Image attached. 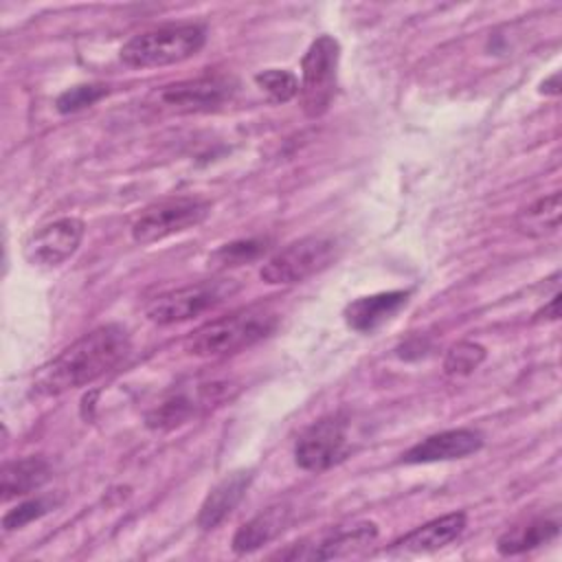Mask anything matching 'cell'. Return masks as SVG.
Masks as SVG:
<instances>
[{
    "mask_svg": "<svg viewBox=\"0 0 562 562\" xmlns=\"http://www.w3.org/2000/svg\"><path fill=\"white\" fill-rule=\"evenodd\" d=\"M130 347V334L123 325L94 327L35 371L33 393L48 397L92 384L116 369L127 358Z\"/></svg>",
    "mask_w": 562,
    "mask_h": 562,
    "instance_id": "6da1fadb",
    "label": "cell"
},
{
    "mask_svg": "<svg viewBox=\"0 0 562 562\" xmlns=\"http://www.w3.org/2000/svg\"><path fill=\"white\" fill-rule=\"evenodd\" d=\"M279 325V314L268 305H250L228 316L209 321L184 340V351L195 358H222L268 338Z\"/></svg>",
    "mask_w": 562,
    "mask_h": 562,
    "instance_id": "7a4b0ae2",
    "label": "cell"
},
{
    "mask_svg": "<svg viewBox=\"0 0 562 562\" xmlns=\"http://www.w3.org/2000/svg\"><path fill=\"white\" fill-rule=\"evenodd\" d=\"M206 31L200 24H167L143 31L121 46V61L130 68L180 64L200 53Z\"/></svg>",
    "mask_w": 562,
    "mask_h": 562,
    "instance_id": "3957f363",
    "label": "cell"
},
{
    "mask_svg": "<svg viewBox=\"0 0 562 562\" xmlns=\"http://www.w3.org/2000/svg\"><path fill=\"white\" fill-rule=\"evenodd\" d=\"M340 44L331 35H318L301 59V108L305 116L325 114L336 94Z\"/></svg>",
    "mask_w": 562,
    "mask_h": 562,
    "instance_id": "277c9868",
    "label": "cell"
},
{
    "mask_svg": "<svg viewBox=\"0 0 562 562\" xmlns=\"http://www.w3.org/2000/svg\"><path fill=\"white\" fill-rule=\"evenodd\" d=\"M338 257V241L327 235L301 237L277 255H272L259 270V277L270 285L301 283L325 270Z\"/></svg>",
    "mask_w": 562,
    "mask_h": 562,
    "instance_id": "5b68a950",
    "label": "cell"
},
{
    "mask_svg": "<svg viewBox=\"0 0 562 562\" xmlns=\"http://www.w3.org/2000/svg\"><path fill=\"white\" fill-rule=\"evenodd\" d=\"M237 290H239V283L235 279L198 281V283L176 288V290L154 296L147 303L145 314L156 325L182 323V321H189L193 316H200V314L222 305Z\"/></svg>",
    "mask_w": 562,
    "mask_h": 562,
    "instance_id": "8992f818",
    "label": "cell"
},
{
    "mask_svg": "<svg viewBox=\"0 0 562 562\" xmlns=\"http://www.w3.org/2000/svg\"><path fill=\"white\" fill-rule=\"evenodd\" d=\"M209 213L211 202L193 195H178L154 202L134 220L132 239L136 244H154L167 239L202 224Z\"/></svg>",
    "mask_w": 562,
    "mask_h": 562,
    "instance_id": "52a82bcc",
    "label": "cell"
},
{
    "mask_svg": "<svg viewBox=\"0 0 562 562\" xmlns=\"http://www.w3.org/2000/svg\"><path fill=\"white\" fill-rule=\"evenodd\" d=\"M378 540V525L371 520H356L347 525H336L318 536L305 538L292 544L288 551L279 553L283 560H340L356 558L369 551Z\"/></svg>",
    "mask_w": 562,
    "mask_h": 562,
    "instance_id": "ba28073f",
    "label": "cell"
},
{
    "mask_svg": "<svg viewBox=\"0 0 562 562\" xmlns=\"http://www.w3.org/2000/svg\"><path fill=\"white\" fill-rule=\"evenodd\" d=\"M349 422L342 413L325 415L303 430L294 446V461L301 470L325 472L347 454Z\"/></svg>",
    "mask_w": 562,
    "mask_h": 562,
    "instance_id": "9c48e42d",
    "label": "cell"
},
{
    "mask_svg": "<svg viewBox=\"0 0 562 562\" xmlns=\"http://www.w3.org/2000/svg\"><path fill=\"white\" fill-rule=\"evenodd\" d=\"M231 397H233L231 382H204V384H198L193 391H173L145 415V426L149 430H171L189 422L198 413L209 411Z\"/></svg>",
    "mask_w": 562,
    "mask_h": 562,
    "instance_id": "30bf717a",
    "label": "cell"
},
{
    "mask_svg": "<svg viewBox=\"0 0 562 562\" xmlns=\"http://www.w3.org/2000/svg\"><path fill=\"white\" fill-rule=\"evenodd\" d=\"M83 231L86 226L79 217H59L44 224L24 241V257L40 268L59 266L77 252Z\"/></svg>",
    "mask_w": 562,
    "mask_h": 562,
    "instance_id": "8fae6325",
    "label": "cell"
},
{
    "mask_svg": "<svg viewBox=\"0 0 562 562\" xmlns=\"http://www.w3.org/2000/svg\"><path fill=\"white\" fill-rule=\"evenodd\" d=\"M233 92L235 83L228 77H198L162 86L156 92V101L176 112H206L220 108Z\"/></svg>",
    "mask_w": 562,
    "mask_h": 562,
    "instance_id": "7c38bea8",
    "label": "cell"
},
{
    "mask_svg": "<svg viewBox=\"0 0 562 562\" xmlns=\"http://www.w3.org/2000/svg\"><path fill=\"white\" fill-rule=\"evenodd\" d=\"M483 446V435L472 428H452L428 435L402 454V463H437L463 459Z\"/></svg>",
    "mask_w": 562,
    "mask_h": 562,
    "instance_id": "4fadbf2b",
    "label": "cell"
},
{
    "mask_svg": "<svg viewBox=\"0 0 562 562\" xmlns=\"http://www.w3.org/2000/svg\"><path fill=\"white\" fill-rule=\"evenodd\" d=\"M463 529H465V514L452 512V514L439 516V518L408 531L400 540H395L391 547V553H402V555L432 553V551H439V549L448 547L450 542H454L463 533Z\"/></svg>",
    "mask_w": 562,
    "mask_h": 562,
    "instance_id": "5bb4252c",
    "label": "cell"
},
{
    "mask_svg": "<svg viewBox=\"0 0 562 562\" xmlns=\"http://www.w3.org/2000/svg\"><path fill=\"white\" fill-rule=\"evenodd\" d=\"M408 296H411L408 290H389V292L360 296L345 307L342 312L345 323L353 331L371 334L373 329L391 321L408 303Z\"/></svg>",
    "mask_w": 562,
    "mask_h": 562,
    "instance_id": "9a60e30c",
    "label": "cell"
},
{
    "mask_svg": "<svg viewBox=\"0 0 562 562\" xmlns=\"http://www.w3.org/2000/svg\"><path fill=\"white\" fill-rule=\"evenodd\" d=\"M252 472L250 470H237L226 474L204 498L200 512H198V527L209 531L215 529L226 516L233 514V509L241 503L246 490L250 487Z\"/></svg>",
    "mask_w": 562,
    "mask_h": 562,
    "instance_id": "2e32d148",
    "label": "cell"
},
{
    "mask_svg": "<svg viewBox=\"0 0 562 562\" xmlns=\"http://www.w3.org/2000/svg\"><path fill=\"white\" fill-rule=\"evenodd\" d=\"M290 522V507L288 505H272L261 509L257 516L246 520L233 536V551L244 555L261 549L263 544L272 542Z\"/></svg>",
    "mask_w": 562,
    "mask_h": 562,
    "instance_id": "e0dca14e",
    "label": "cell"
},
{
    "mask_svg": "<svg viewBox=\"0 0 562 562\" xmlns=\"http://www.w3.org/2000/svg\"><path fill=\"white\" fill-rule=\"evenodd\" d=\"M48 476H50V465L42 457H24V459L4 463L0 474L2 501L7 503L11 498H20L40 490L48 481Z\"/></svg>",
    "mask_w": 562,
    "mask_h": 562,
    "instance_id": "ac0fdd59",
    "label": "cell"
},
{
    "mask_svg": "<svg viewBox=\"0 0 562 562\" xmlns=\"http://www.w3.org/2000/svg\"><path fill=\"white\" fill-rule=\"evenodd\" d=\"M558 533H560V522L555 518L538 516L522 525L509 527L503 536H498L496 549L501 555H518L551 542Z\"/></svg>",
    "mask_w": 562,
    "mask_h": 562,
    "instance_id": "d6986e66",
    "label": "cell"
},
{
    "mask_svg": "<svg viewBox=\"0 0 562 562\" xmlns=\"http://www.w3.org/2000/svg\"><path fill=\"white\" fill-rule=\"evenodd\" d=\"M560 193L553 191L520 211L518 228L529 237L553 235L560 228Z\"/></svg>",
    "mask_w": 562,
    "mask_h": 562,
    "instance_id": "ffe728a7",
    "label": "cell"
},
{
    "mask_svg": "<svg viewBox=\"0 0 562 562\" xmlns=\"http://www.w3.org/2000/svg\"><path fill=\"white\" fill-rule=\"evenodd\" d=\"M266 250H268V239H263V237L237 239V241L220 246L209 257V263L213 268H220V270L222 268H235V266H244V263H250V261L259 259Z\"/></svg>",
    "mask_w": 562,
    "mask_h": 562,
    "instance_id": "44dd1931",
    "label": "cell"
},
{
    "mask_svg": "<svg viewBox=\"0 0 562 562\" xmlns=\"http://www.w3.org/2000/svg\"><path fill=\"white\" fill-rule=\"evenodd\" d=\"M485 360V347L479 342L461 340L446 351L443 371L448 375H468Z\"/></svg>",
    "mask_w": 562,
    "mask_h": 562,
    "instance_id": "7402d4cb",
    "label": "cell"
},
{
    "mask_svg": "<svg viewBox=\"0 0 562 562\" xmlns=\"http://www.w3.org/2000/svg\"><path fill=\"white\" fill-rule=\"evenodd\" d=\"M255 81L261 90H266L272 101L285 103L299 94V79L294 72L283 68H268L255 75Z\"/></svg>",
    "mask_w": 562,
    "mask_h": 562,
    "instance_id": "603a6c76",
    "label": "cell"
},
{
    "mask_svg": "<svg viewBox=\"0 0 562 562\" xmlns=\"http://www.w3.org/2000/svg\"><path fill=\"white\" fill-rule=\"evenodd\" d=\"M108 86L103 83H81V86H72L68 90H64L57 101H55V108L57 112L61 114H72V112H79L83 108H90L94 105L99 99H103L108 94Z\"/></svg>",
    "mask_w": 562,
    "mask_h": 562,
    "instance_id": "cb8c5ba5",
    "label": "cell"
},
{
    "mask_svg": "<svg viewBox=\"0 0 562 562\" xmlns=\"http://www.w3.org/2000/svg\"><path fill=\"white\" fill-rule=\"evenodd\" d=\"M53 507H55V501H50L48 496L29 498V501L20 503L18 507L9 509V512L2 516V529H4V531L20 529V527L33 522L35 518H42L44 514H48Z\"/></svg>",
    "mask_w": 562,
    "mask_h": 562,
    "instance_id": "d4e9b609",
    "label": "cell"
},
{
    "mask_svg": "<svg viewBox=\"0 0 562 562\" xmlns=\"http://www.w3.org/2000/svg\"><path fill=\"white\" fill-rule=\"evenodd\" d=\"M558 316H560V294L555 292V294L551 296V301H549L542 310L536 312L533 321H558Z\"/></svg>",
    "mask_w": 562,
    "mask_h": 562,
    "instance_id": "484cf974",
    "label": "cell"
},
{
    "mask_svg": "<svg viewBox=\"0 0 562 562\" xmlns=\"http://www.w3.org/2000/svg\"><path fill=\"white\" fill-rule=\"evenodd\" d=\"M540 92H542V94L558 97V94H560V75L553 72L551 77H547V79L540 83Z\"/></svg>",
    "mask_w": 562,
    "mask_h": 562,
    "instance_id": "4316f807",
    "label": "cell"
}]
</instances>
